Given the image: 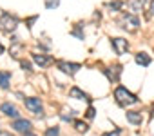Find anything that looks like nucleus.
Masks as SVG:
<instances>
[{"instance_id": "obj_1", "label": "nucleus", "mask_w": 154, "mask_h": 136, "mask_svg": "<svg viewBox=\"0 0 154 136\" xmlns=\"http://www.w3.org/2000/svg\"><path fill=\"white\" fill-rule=\"evenodd\" d=\"M118 24H120L125 31H129V33H134V31H138V27H140L138 17H136V15H131V13H123V15L120 17V20H118Z\"/></svg>"}, {"instance_id": "obj_2", "label": "nucleus", "mask_w": 154, "mask_h": 136, "mask_svg": "<svg viewBox=\"0 0 154 136\" xmlns=\"http://www.w3.org/2000/svg\"><path fill=\"white\" fill-rule=\"evenodd\" d=\"M114 98L120 105H131V104H136V96L132 93H129L125 87H118L114 91Z\"/></svg>"}, {"instance_id": "obj_3", "label": "nucleus", "mask_w": 154, "mask_h": 136, "mask_svg": "<svg viewBox=\"0 0 154 136\" xmlns=\"http://www.w3.org/2000/svg\"><path fill=\"white\" fill-rule=\"evenodd\" d=\"M17 24L18 20L15 17H11L9 13H2V17H0V29L6 31V33H11L17 29Z\"/></svg>"}, {"instance_id": "obj_4", "label": "nucleus", "mask_w": 154, "mask_h": 136, "mask_svg": "<svg viewBox=\"0 0 154 136\" xmlns=\"http://www.w3.org/2000/svg\"><path fill=\"white\" fill-rule=\"evenodd\" d=\"M80 63H72V62H58V69H62L63 73H67V75H74L76 71L80 69Z\"/></svg>"}, {"instance_id": "obj_5", "label": "nucleus", "mask_w": 154, "mask_h": 136, "mask_svg": "<svg viewBox=\"0 0 154 136\" xmlns=\"http://www.w3.org/2000/svg\"><path fill=\"white\" fill-rule=\"evenodd\" d=\"M111 44H112L116 54H123V53H127V49H129V44H127V40H123V38H112Z\"/></svg>"}, {"instance_id": "obj_6", "label": "nucleus", "mask_w": 154, "mask_h": 136, "mask_svg": "<svg viewBox=\"0 0 154 136\" xmlns=\"http://www.w3.org/2000/svg\"><path fill=\"white\" fill-rule=\"evenodd\" d=\"M26 107L31 109L35 114H42V104H40V98H26Z\"/></svg>"}, {"instance_id": "obj_7", "label": "nucleus", "mask_w": 154, "mask_h": 136, "mask_svg": "<svg viewBox=\"0 0 154 136\" xmlns=\"http://www.w3.org/2000/svg\"><path fill=\"white\" fill-rule=\"evenodd\" d=\"M15 131H20V132H29V127H31V122L29 120H24V118H18V120H15L13 122V125H11Z\"/></svg>"}, {"instance_id": "obj_8", "label": "nucleus", "mask_w": 154, "mask_h": 136, "mask_svg": "<svg viewBox=\"0 0 154 136\" xmlns=\"http://www.w3.org/2000/svg\"><path fill=\"white\" fill-rule=\"evenodd\" d=\"M120 73H122V67H120V65L107 67V69H105V75H107V78H109L111 82H116V80H118V76H120Z\"/></svg>"}, {"instance_id": "obj_9", "label": "nucleus", "mask_w": 154, "mask_h": 136, "mask_svg": "<svg viewBox=\"0 0 154 136\" xmlns=\"http://www.w3.org/2000/svg\"><path fill=\"white\" fill-rule=\"evenodd\" d=\"M0 111H2L4 114H8V116H18L17 107L11 105V104H2V105H0Z\"/></svg>"}, {"instance_id": "obj_10", "label": "nucleus", "mask_w": 154, "mask_h": 136, "mask_svg": "<svg viewBox=\"0 0 154 136\" xmlns=\"http://www.w3.org/2000/svg\"><path fill=\"white\" fill-rule=\"evenodd\" d=\"M127 120L131 122V123H134V125H138V123H141V114L140 113H134V111H131V113H127Z\"/></svg>"}, {"instance_id": "obj_11", "label": "nucleus", "mask_w": 154, "mask_h": 136, "mask_svg": "<svg viewBox=\"0 0 154 136\" xmlns=\"http://www.w3.org/2000/svg\"><path fill=\"white\" fill-rule=\"evenodd\" d=\"M127 8L132 9V11H140L143 8V0H129L127 2Z\"/></svg>"}, {"instance_id": "obj_12", "label": "nucleus", "mask_w": 154, "mask_h": 136, "mask_svg": "<svg viewBox=\"0 0 154 136\" xmlns=\"http://www.w3.org/2000/svg\"><path fill=\"white\" fill-rule=\"evenodd\" d=\"M136 62H138L140 65H149V63H150V58H149L145 53H138V54H136Z\"/></svg>"}, {"instance_id": "obj_13", "label": "nucleus", "mask_w": 154, "mask_h": 136, "mask_svg": "<svg viewBox=\"0 0 154 136\" xmlns=\"http://www.w3.org/2000/svg\"><path fill=\"white\" fill-rule=\"evenodd\" d=\"M0 87L2 89L9 87V75L8 73H0Z\"/></svg>"}, {"instance_id": "obj_14", "label": "nucleus", "mask_w": 154, "mask_h": 136, "mask_svg": "<svg viewBox=\"0 0 154 136\" xmlns=\"http://www.w3.org/2000/svg\"><path fill=\"white\" fill-rule=\"evenodd\" d=\"M33 60H35L38 65H47V63H49V58L44 56V54H33Z\"/></svg>"}, {"instance_id": "obj_15", "label": "nucleus", "mask_w": 154, "mask_h": 136, "mask_svg": "<svg viewBox=\"0 0 154 136\" xmlns=\"http://www.w3.org/2000/svg\"><path fill=\"white\" fill-rule=\"evenodd\" d=\"M69 94H71L72 98H87V96H85V93H84V91H80L78 87H72V89L69 91Z\"/></svg>"}, {"instance_id": "obj_16", "label": "nucleus", "mask_w": 154, "mask_h": 136, "mask_svg": "<svg viewBox=\"0 0 154 136\" xmlns=\"http://www.w3.org/2000/svg\"><path fill=\"white\" fill-rule=\"evenodd\" d=\"M58 4H60V0H45V8L47 9H54Z\"/></svg>"}, {"instance_id": "obj_17", "label": "nucleus", "mask_w": 154, "mask_h": 136, "mask_svg": "<svg viewBox=\"0 0 154 136\" xmlns=\"http://www.w3.org/2000/svg\"><path fill=\"white\" fill-rule=\"evenodd\" d=\"M74 125H76V129H78V131H84V132L87 131V125L84 122H74Z\"/></svg>"}, {"instance_id": "obj_18", "label": "nucleus", "mask_w": 154, "mask_h": 136, "mask_svg": "<svg viewBox=\"0 0 154 136\" xmlns=\"http://www.w3.org/2000/svg\"><path fill=\"white\" fill-rule=\"evenodd\" d=\"M45 136H58V129H56V127H51V129L45 132Z\"/></svg>"}, {"instance_id": "obj_19", "label": "nucleus", "mask_w": 154, "mask_h": 136, "mask_svg": "<svg viewBox=\"0 0 154 136\" xmlns=\"http://www.w3.org/2000/svg\"><path fill=\"white\" fill-rule=\"evenodd\" d=\"M109 8H111V9H120V8H122V2H111Z\"/></svg>"}, {"instance_id": "obj_20", "label": "nucleus", "mask_w": 154, "mask_h": 136, "mask_svg": "<svg viewBox=\"0 0 154 136\" xmlns=\"http://www.w3.org/2000/svg\"><path fill=\"white\" fill-rule=\"evenodd\" d=\"M20 63H22V67H24L26 71H31V63L29 62H20Z\"/></svg>"}, {"instance_id": "obj_21", "label": "nucleus", "mask_w": 154, "mask_h": 136, "mask_svg": "<svg viewBox=\"0 0 154 136\" xmlns=\"http://www.w3.org/2000/svg\"><path fill=\"white\" fill-rule=\"evenodd\" d=\"M87 116H89V118H93V116H94V109H93V107H89V109H87Z\"/></svg>"}, {"instance_id": "obj_22", "label": "nucleus", "mask_w": 154, "mask_h": 136, "mask_svg": "<svg viewBox=\"0 0 154 136\" xmlns=\"http://www.w3.org/2000/svg\"><path fill=\"white\" fill-rule=\"evenodd\" d=\"M103 136H120V132L114 131V132H107V134H103Z\"/></svg>"}, {"instance_id": "obj_23", "label": "nucleus", "mask_w": 154, "mask_h": 136, "mask_svg": "<svg viewBox=\"0 0 154 136\" xmlns=\"http://www.w3.org/2000/svg\"><path fill=\"white\" fill-rule=\"evenodd\" d=\"M150 15H154V0L150 2Z\"/></svg>"}, {"instance_id": "obj_24", "label": "nucleus", "mask_w": 154, "mask_h": 136, "mask_svg": "<svg viewBox=\"0 0 154 136\" xmlns=\"http://www.w3.org/2000/svg\"><path fill=\"white\" fill-rule=\"evenodd\" d=\"M24 136H35V134H31V132H24Z\"/></svg>"}, {"instance_id": "obj_25", "label": "nucleus", "mask_w": 154, "mask_h": 136, "mask_svg": "<svg viewBox=\"0 0 154 136\" xmlns=\"http://www.w3.org/2000/svg\"><path fill=\"white\" fill-rule=\"evenodd\" d=\"M0 51H2V45H0Z\"/></svg>"}]
</instances>
